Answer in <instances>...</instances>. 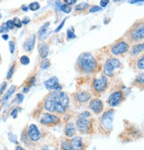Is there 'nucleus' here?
<instances>
[{
    "instance_id": "obj_1",
    "label": "nucleus",
    "mask_w": 144,
    "mask_h": 150,
    "mask_svg": "<svg viewBox=\"0 0 144 150\" xmlns=\"http://www.w3.org/2000/svg\"><path fill=\"white\" fill-rule=\"evenodd\" d=\"M70 105L69 96L62 91H53L44 100V108L49 113L63 115Z\"/></svg>"
},
{
    "instance_id": "obj_2",
    "label": "nucleus",
    "mask_w": 144,
    "mask_h": 150,
    "mask_svg": "<svg viewBox=\"0 0 144 150\" xmlns=\"http://www.w3.org/2000/svg\"><path fill=\"white\" fill-rule=\"evenodd\" d=\"M77 69L85 74H90L93 73L96 68H97V62L94 56L89 52H84L82 53L77 59Z\"/></svg>"
},
{
    "instance_id": "obj_3",
    "label": "nucleus",
    "mask_w": 144,
    "mask_h": 150,
    "mask_svg": "<svg viewBox=\"0 0 144 150\" xmlns=\"http://www.w3.org/2000/svg\"><path fill=\"white\" fill-rule=\"evenodd\" d=\"M126 38L128 43H139L143 40L144 38V24L143 20L137 21L126 33Z\"/></svg>"
},
{
    "instance_id": "obj_4",
    "label": "nucleus",
    "mask_w": 144,
    "mask_h": 150,
    "mask_svg": "<svg viewBox=\"0 0 144 150\" xmlns=\"http://www.w3.org/2000/svg\"><path fill=\"white\" fill-rule=\"evenodd\" d=\"M121 67L122 64L119 59L116 58H109L104 64L103 74L105 75V76H113L118 69H121Z\"/></svg>"
},
{
    "instance_id": "obj_5",
    "label": "nucleus",
    "mask_w": 144,
    "mask_h": 150,
    "mask_svg": "<svg viewBox=\"0 0 144 150\" xmlns=\"http://www.w3.org/2000/svg\"><path fill=\"white\" fill-rule=\"evenodd\" d=\"M114 115H115V110L114 109H109L102 114V115L100 119L101 127L108 132H109L112 130Z\"/></svg>"
},
{
    "instance_id": "obj_6",
    "label": "nucleus",
    "mask_w": 144,
    "mask_h": 150,
    "mask_svg": "<svg viewBox=\"0 0 144 150\" xmlns=\"http://www.w3.org/2000/svg\"><path fill=\"white\" fill-rule=\"evenodd\" d=\"M77 129L83 134H90L93 132V124L87 118L78 117L77 119Z\"/></svg>"
},
{
    "instance_id": "obj_7",
    "label": "nucleus",
    "mask_w": 144,
    "mask_h": 150,
    "mask_svg": "<svg viewBox=\"0 0 144 150\" xmlns=\"http://www.w3.org/2000/svg\"><path fill=\"white\" fill-rule=\"evenodd\" d=\"M40 123L44 125L51 126V125H59L61 123V120L57 115L48 112V113H45L42 115L40 118Z\"/></svg>"
},
{
    "instance_id": "obj_8",
    "label": "nucleus",
    "mask_w": 144,
    "mask_h": 150,
    "mask_svg": "<svg viewBox=\"0 0 144 150\" xmlns=\"http://www.w3.org/2000/svg\"><path fill=\"white\" fill-rule=\"evenodd\" d=\"M129 50V43L125 40H120L115 44L111 48V53L114 55H121Z\"/></svg>"
},
{
    "instance_id": "obj_9",
    "label": "nucleus",
    "mask_w": 144,
    "mask_h": 150,
    "mask_svg": "<svg viewBox=\"0 0 144 150\" xmlns=\"http://www.w3.org/2000/svg\"><path fill=\"white\" fill-rule=\"evenodd\" d=\"M107 86H108V80L104 75L101 76L98 78H95L93 81V88H94V91L98 93H103L106 90Z\"/></svg>"
},
{
    "instance_id": "obj_10",
    "label": "nucleus",
    "mask_w": 144,
    "mask_h": 150,
    "mask_svg": "<svg viewBox=\"0 0 144 150\" xmlns=\"http://www.w3.org/2000/svg\"><path fill=\"white\" fill-rule=\"evenodd\" d=\"M123 100H124V94L122 91H117L110 94L108 100V103L111 108H114V107L118 106L123 101Z\"/></svg>"
},
{
    "instance_id": "obj_11",
    "label": "nucleus",
    "mask_w": 144,
    "mask_h": 150,
    "mask_svg": "<svg viewBox=\"0 0 144 150\" xmlns=\"http://www.w3.org/2000/svg\"><path fill=\"white\" fill-rule=\"evenodd\" d=\"M28 138L32 142H37L41 139V133L36 125H31L27 132Z\"/></svg>"
},
{
    "instance_id": "obj_12",
    "label": "nucleus",
    "mask_w": 144,
    "mask_h": 150,
    "mask_svg": "<svg viewBox=\"0 0 144 150\" xmlns=\"http://www.w3.org/2000/svg\"><path fill=\"white\" fill-rule=\"evenodd\" d=\"M89 108L93 110L94 113L95 114H101L102 111H103V108H104V104L103 102L99 100V99H93L91 100L90 101V104H89Z\"/></svg>"
},
{
    "instance_id": "obj_13",
    "label": "nucleus",
    "mask_w": 144,
    "mask_h": 150,
    "mask_svg": "<svg viewBox=\"0 0 144 150\" xmlns=\"http://www.w3.org/2000/svg\"><path fill=\"white\" fill-rule=\"evenodd\" d=\"M75 99L80 102V103H84V102H87L90 100L91 99V94L86 92V91H81L79 93H77V94H75Z\"/></svg>"
},
{
    "instance_id": "obj_14",
    "label": "nucleus",
    "mask_w": 144,
    "mask_h": 150,
    "mask_svg": "<svg viewBox=\"0 0 144 150\" xmlns=\"http://www.w3.org/2000/svg\"><path fill=\"white\" fill-rule=\"evenodd\" d=\"M35 41H36V36L35 35H31L30 38H28L24 45H23V49L26 51V52H31L33 50L34 48V45H35Z\"/></svg>"
},
{
    "instance_id": "obj_15",
    "label": "nucleus",
    "mask_w": 144,
    "mask_h": 150,
    "mask_svg": "<svg viewBox=\"0 0 144 150\" xmlns=\"http://www.w3.org/2000/svg\"><path fill=\"white\" fill-rule=\"evenodd\" d=\"M77 132V128L73 123H68L64 128V133L68 138H72Z\"/></svg>"
},
{
    "instance_id": "obj_16",
    "label": "nucleus",
    "mask_w": 144,
    "mask_h": 150,
    "mask_svg": "<svg viewBox=\"0 0 144 150\" xmlns=\"http://www.w3.org/2000/svg\"><path fill=\"white\" fill-rule=\"evenodd\" d=\"M70 144L73 147V149H82L84 146L83 144V139L81 137H74L70 139Z\"/></svg>"
},
{
    "instance_id": "obj_17",
    "label": "nucleus",
    "mask_w": 144,
    "mask_h": 150,
    "mask_svg": "<svg viewBox=\"0 0 144 150\" xmlns=\"http://www.w3.org/2000/svg\"><path fill=\"white\" fill-rule=\"evenodd\" d=\"M143 43H137V44H135L133 46V48H132V51H131V56H133V57H135V56H137V55H139L140 53H141L142 52V51H143Z\"/></svg>"
},
{
    "instance_id": "obj_18",
    "label": "nucleus",
    "mask_w": 144,
    "mask_h": 150,
    "mask_svg": "<svg viewBox=\"0 0 144 150\" xmlns=\"http://www.w3.org/2000/svg\"><path fill=\"white\" fill-rule=\"evenodd\" d=\"M50 25V22H45L42 27H40V28L38 29V37L41 40H44L46 36H47V28Z\"/></svg>"
},
{
    "instance_id": "obj_19",
    "label": "nucleus",
    "mask_w": 144,
    "mask_h": 150,
    "mask_svg": "<svg viewBox=\"0 0 144 150\" xmlns=\"http://www.w3.org/2000/svg\"><path fill=\"white\" fill-rule=\"evenodd\" d=\"M59 83V79L57 78L56 76H52L50 77L48 80H46L45 82V87L49 90V91H51V90L52 89V87L56 84V83Z\"/></svg>"
},
{
    "instance_id": "obj_20",
    "label": "nucleus",
    "mask_w": 144,
    "mask_h": 150,
    "mask_svg": "<svg viewBox=\"0 0 144 150\" xmlns=\"http://www.w3.org/2000/svg\"><path fill=\"white\" fill-rule=\"evenodd\" d=\"M49 52V46L47 44L43 43L41 45H39V56L43 59L46 58Z\"/></svg>"
},
{
    "instance_id": "obj_21",
    "label": "nucleus",
    "mask_w": 144,
    "mask_h": 150,
    "mask_svg": "<svg viewBox=\"0 0 144 150\" xmlns=\"http://www.w3.org/2000/svg\"><path fill=\"white\" fill-rule=\"evenodd\" d=\"M88 8H89V4L82 2V3L78 4L77 6H76L74 10H75V12H84V11H86Z\"/></svg>"
},
{
    "instance_id": "obj_22",
    "label": "nucleus",
    "mask_w": 144,
    "mask_h": 150,
    "mask_svg": "<svg viewBox=\"0 0 144 150\" xmlns=\"http://www.w3.org/2000/svg\"><path fill=\"white\" fill-rule=\"evenodd\" d=\"M15 88H16V86L15 85H13V86H11V88L8 90V92L4 95V97L2 98V100H1V102L2 103H5L9 98H10V96L14 93V91H15Z\"/></svg>"
},
{
    "instance_id": "obj_23",
    "label": "nucleus",
    "mask_w": 144,
    "mask_h": 150,
    "mask_svg": "<svg viewBox=\"0 0 144 150\" xmlns=\"http://www.w3.org/2000/svg\"><path fill=\"white\" fill-rule=\"evenodd\" d=\"M60 9H61L62 11H63L64 13H70L71 12V10H72V9H71V6L67 5V4L61 5Z\"/></svg>"
},
{
    "instance_id": "obj_24",
    "label": "nucleus",
    "mask_w": 144,
    "mask_h": 150,
    "mask_svg": "<svg viewBox=\"0 0 144 150\" xmlns=\"http://www.w3.org/2000/svg\"><path fill=\"white\" fill-rule=\"evenodd\" d=\"M61 147H62V149H66V150H68V149H70V150L73 149V147H72L70 142H69L68 140H63V141L62 142Z\"/></svg>"
},
{
    "instance_id": "obj_25",
    "label": "nucleus",
    "mask_w": 144,
    "mask_h": 150,
    "mask_svg": "<svg viewBox=\"0 0 144 150\" xmlns=\"http://www.w3.org/2000/svg\"><path fill=\"white\" fill-rule=\"evenodd\" d=\"M39 8H40V5H39V3H38V2H33V3H31L30 6H28V9H31V10L33 11V12L38 10Z\"/></svg>"
},
{
    "instance_id": "obj_26",
    "label": "nucleus",
    "mask_w": 144,
    "mask_h": 150,
    "mask_svg": "<svg viewBox=\"0 0 144 150\" xmlns=\"http://www.w3.org/2000/svg\"><path fill=\"white\" fill-rule=\"evenodd\" d=\"M137 68L139 70H143L144 69V61H143V55H141L140 59L137 61Z\"/></svg>"
},
{
    "instance_id": "obj_27",
    "label": "nucleus",
    "mask_w": 144,
    "mask_h": 150,
    "mask_svg": "<svg viewBox=\"0 0 144 150\" xmlns=\"http://www.w3.org/2000/svg\"><path fill=\"white\" fill-rule=\"evenodd\" d=\"M20 62H21V63L22 65H25V66L28 65V63H30V58H28V56H26V55H23V56L21 57Z\"/></svg>"
},
{
    "instance_id": "obj_28",
    "label": "nucleus",
    "mask_w": 144,
    "mask_h": 150,
    "mask_svg": "<svg viewBox=\"0 0 144 150\" xmlns=\"http://www.w3.org/2000/svg\"><path fill=\"white\" fill-rule=\"evenodd\" d=\"M15 66H16V63L13 62V63L12 64V66L10 67V69H9V71H8V73H7V76H6V78H7L8 80L12 77V76H13V71H14V69H15Z\"/></svg>"
},
{
    "instance_id": "obj_29",
    "label": "nucleus",
    "mask_w": 144,
    "mask_h": 150,
    "mask_svg": "<svg viewBox=\"0 0 144 150\" xmlns=\"http://www.w3.org/2000/svg\"><path fill=\"white\" fill-rule=\"evenodd\" d=\"M67 37H68V39H73V38H76V34L74 33V28H71L70 29H68Z\"/></svg>"
},
{
    "instance_id": "obj_30",
    "label": "nucleus",
    "mask_w": 144,
    "mask_h": 150,
    "mask_svg": "<svg viewBox=\"0 0 144 150\" xmlns=\"http://www.w3.org/2000/svg\"><path fill=\"white\" fill-rule=\"evenodd\" d=\"M13 21L14 27H16V28H21L22 27L21 21V20H20L18 17H14V18H13Z\"/></svg>"
},
{
    "instance_id": "obj_31",
    "label": "nucleus",
    "mask_w": 144,
    "mask_h": 150,
    "mask_svg": "<svg viewBox=\"0 0 144 150\" xmlns=\"http://www.w3.org/2000/svg\"><path fill=\"white\" fill-rule=\"evenodd\" d=\"M143 77H144V76H143V74H140V76H137V78L135 79V81H134V83H138V86H140V83L141 84V86L143 85Z\"/></svg>"
},
{
    "instance_id": "obj_32",
    "label": "nucleus",
    "mask_w": 144,
    "mask_h": 150,
    "mask_svg": "<svg viewBox=\"0 0 144 150\" xmlns=\"http://www.w3.org/2000/svg\"><path fill=\"white\" fill-rule=\"evenodd\" d=\"M100 11H101V7L97 6H92L91 7H89V10H88L89 13H95V12H100Z\"/></svg>"
},
{
    "instance_id": "obj_33",
    "label": "nucleus",
    "mask_w": 144,
    "mask_h": 150,
    "mask_svg": "<svg viewBox=\"0 0 144 150\" xmlns=\"http://www.w3.org/2000/svg\"><path fill=\"white\" fill-rule=\"evenodd\" d=\"M5 24H6V26L9 29H13V28H14V24H13V20H8Z\"/></svg>"
},
{
    "instance_id": "obj_34",
    "label": "nucleus",
    "mask_w": 144,
    "mask_h": 150,
    "mask_svg": "<svg viewBox=\"0 0 144 150\" xmlns=\"http://www.w3.org/2000/svg\"><path fill=\"white\" fill-rule=\"evenodd\" d=\"M9 31V28L6 26V24H2L0 26V33H6Z\"/></svg>"
},
{
    "instance_id": "obj_35",
    "label": "nucleus",
    "mask_w": 144,
    "mask_h": 150,
    "mask_svg": "<svg viewBox=\"0 0 144 150\" xmlns=\"http://www.w3.org/2000/svg\"><path fill=\"white\" fill-rule=\"evenodd\" d=\"M50 65H51L50 62L48 61V59H45V61H44V62L42 63L41 68H42L43 69H48V68L50 67Z\"/></svg>"
},
{
    "instance_id": "obj_36",
    "label": "nucleus",
    "mask_w": 144,
    "mask_h": 150,
    "mask_svg": "<svg viewBox=\"0 0 144 150\" xmlns=\"http://www.w3.org/2000/svg\"><path fill=\"white\" fill-rule=\"evenodd\" d=\"M21 141H22L24 144H28V139L27 132H22V134H21Z\"/></svg>"
},
{
    "instance_id": "obj_37",
    "label": "nucleus",
    "mask_w": 144,
    "mask_h": 150,
    "mask_svg": "<svg viewBox=\"0 0 144 150\" xmlns=\"http://www.w3.org/2000/svg\"><path fill=\"white\" fill-rule=\"evenodd\" d=\"M92 116V115L87 112V111H85V112H83L79 115V117H83V118H90Z\"/></svg>"
},
{
    "instance_id": "obj_38",
    "label": "nucleus",
    "mask_w": 144,
    "mask_h": 150,
    "mask_svg": "<svg viewBox=\"0 0 144 150\" xmlns=\"http://www.w3.org/2000/svg\"><path fill=\"white\" fill-rule=\"evenodd\" d=\"M52 91H62V86L58 83H56L53 87H52Z\"/></svg>"
},
{
    "instance_id": "obj_39",
    "label": "nucleus",
    "mask_w": 144,
    "mask_h": 150,
    "mask_svg": "<svg viewBox=\"0 0 144 150\" xmlns=\"http://www.w3.org/2000/svg\"><path fill=\"white\" fill-rule=\"evenodd\" d=\"M109 4V0H101L100 6L101 7H106Z\"/></svg>"
},
{
    "instance_id": "obj_40",
    "label": "nucleus",
    "mask_w": 144,
    "mask_h": 150,
    "mask_svg": "<svg viewBox=\"0 0 144 150\" xmlns=\"http://www.w3.org/2000/svg\"><path fill=\"white\" fill-rule=\"evenodd\" d=\"M63 2L67 5H70V6H73L75 4H77V0H63Z\"/></svg>"
},
{
    "instance_id": "obj_41",
    "label": "nucleus",
    "mask_w": 144,
    "mask_h": 150,
    "mask_svg": "<svg viewBox=\"0 0 144 150\" xmlns=\"http://www.w3.org/2000/svg\"><path fill=\"white\" fill-rule=\"evenodd\" d=\"M9 48H10V52L13 54V53L14 52V49H15L14 42H13V41H10V42H9Z\"/></svg>"
},
{
    "instance_id": "obj_42",
    "label": "nucleus",
    "mask_w": 144,
    "mask_h": 150,
    "mask_svg": "<svg viewBox=\"0 0 144 150\" xmlns=\"http://www.w3.org/2000/svg\"><path fill=\"white\" fill-rule=\"evenodd\" d=\"M65 21H66V19H65V20H63V21H62V23L60 24V26H59L58 28H56V30H55V33H58V32H59V31L61 30V29H62V28H63V26H64V24H65Z\"/></svg>"
},
{
    "instance_id": "obj_43",
    "label": "nucleus",
    "mask_w": 144,
    "mask_h": 150,
    "mask_svg": "<svg viewBox=\"0 0 144 150\" xmlns=\"http://www.w3.org/2000/svg\"><path fill=\"white\" fill-rule=\"evenodd\" d=\"M6 85H7V83H6V82H5V83H3V84L1 85V87H0V95H1L5 92V90L6 88Z\"/></svg>"
},
{
    "instance_id": "obj_44",
    "label": "nucleus",
    "mask_w": 144,
    "mask_h": 150,
    "mask_svg": "<svg viewBox=\"0 0 144 150\" xmlns=\"http://www.w3.org/2000/svg\"><path fill=\"white\" fill-rule=\"evenodd\" d=\"M30 21H31V19H30V18H28V17H25V18L21 21V23H22V25H27Z\"/></svg>"
},
{
    "instance_id": "obj_45",
    "label": "nucleus",
    "mask_w": 144,
    "mask_h": 150,
    "mask_svg": "<svg viewBox=\"0 0 144 150\" xmlns=\"http://www.w3.org/2000/svg\"><path fill=\"white\" fill-rule=\"evenodd\" d=\"M17 113H18V108H14L13 111L11 113V115H12L13 118H16V117H17Z\"/></svg>"
},
{
    "instance_id": "obj_46",
    "label": "nucleus",
    "mask_w": 144,
    "mask_h": 150,
    "mask_svg": "<svg viewBox=\"0 0 144 150\" xmlns=\"http://www.w3.org/2000/svg\"><path fill=\"white\" fill-rule=\"evenodd\" d=\"M23 95L22 94H18L17 95V99H18V102H19V104H21V102H22V100H23Z\"/></svg>"
},
{
    "instance_id": "obj_47",
    "label": "nucleus",
    "mask_w": 144,
    "mask_h": 150,
    "mask_svg": "<svg viewBox=\"0 0 144 150\" xmlns=\"http://www.w3.org/2000/svg\"><path fill=\"white\" fill-rule=\"evenodd\" d=\"M143 2V0H130L129 1V3L130 4H132V5H133V4H137V3H139V2Z\"/></svg>"
},
{
    "instance_id": "obj_48",
    "label": "nucleus",
    "mask_w": 144,
    "mask_h": 150,
    "mask_svg": "<svg viewBox=\"0 0 144 150\" xmlns=\"http://www.w3.org/2000/svg\"><path fill=\"white\" fill-rule=\"evenodd\" d=\"M21 10L23 11V12H28V6H26L25 5H23V6H21Z\"/></svg>"
},
{
    "instance_id": "obj_49",
    "label": "nucleus",
    "mask_w": 144,
    "mask_h": 150,
    "mask_svg": "<svg viewBox=\"0 0 144 150\" xmlns=\"http://www.w3.org/2000/svg\"><path fill=\"white\" fill-rule=\"evenodd\" d=\"M2 38H3L4 40H7L9 38V36L7 34H4V35H2Z\"/></svg>"
},
{
    "instance_id": "obj_50",
    "label": "nucleus",
    "mask_w": 144,
    "mask_h": 150,
    "mask_svg": "<svg viewBox=\"0 0 144 150\" xmlns=\"http://www.w3.org/2000/svg\"><path fill=\"white\" fill-rule=\"evenodd\" d=\"M28 90H30V87H25L24 90H23V92H24V93H28Z\"/></svg>"
},
{
    "instance_id": "obj_51",
    "label": "nucleus",
    "mask_w": 144,
    "mask_h": 150,
    "mask_svg": "<svg viewBox=\"0 0 144 150\" xmlns=\"http://www.w3.org/2000/svg\"><path fill=\"white\" fill-rule=\"evenodd\" d=\"M16 149H21V150H22L23 148H22V147H21V146H17V147H16Z\"/></svg>"
},
{
    "instance_id": "obj_52",
    "label": "nucleus",
    "mask_w": 144,
    "mask_h": 150,
    "mask_svg": "<svg viewBox=\"0 0 144 150\" xmlns=\"http://www.w3.org/2000/svg\"><path fill=\"white\" fill-rule=\"evenodd\" d=\"M114 2H118V1H120V0H113Z\"/></svg>"
}]
</instances>
